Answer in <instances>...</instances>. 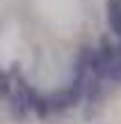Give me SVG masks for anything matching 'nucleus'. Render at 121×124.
Here are the masks:
<instances>
[{"mask_svg": "<svg viewBox=\"0 0 121 124\" xmlns=\"http://www.w3.org/2000/svg\"><path fill=\"white\" fill-rule=\"evenodd\" d=\"M98 51L105 55V80L121 83V46H112L108 39H103Z\"/></svg>", "mask_w": 121, "mask_h": 124, "instance_id": "obj_1", "label": "nucleus"}, {"mask_svg": "<svg viewBox=\"0 0 121 124\" xmlns=\"http://www.w3.org/2000/svg\"><path fill=\"white\" fill-rule=\"evenodd\" d=\"M108 23L121 39V0H108Z\"/></svg>", "mask_w": 121, "mask_h": 124, "instance_id": "obj_2", "label": "nucleus"}]
</instances>
